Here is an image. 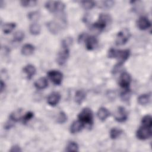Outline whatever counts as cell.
Returning <instances> with one entry per match:
<instances>
[{"label": "cell", "mask_w": 152, "mask_h": 152, "mask_svg": "<svg viewBox=\"0 0 152 152\" xmlns=\"http://www.w3.org/2000/svg\"><path fill=\"white\" fill-rule=\"evenodd\" d=\"M71 42V38H66L62 42V47L59 51L56 61L59 65H63L67 61L69 56V45Z\"/></svg>", "instance_id": "obj_1"}, {"label": "cell", "mask_w": 152, "mask_h": 152, "mask_svg": "<svg viewBox=\"0 0 152 152\" xmlns=\"http://www.w3.org/2000/svg\"><path fill=\"white\" fill-rule=\"evenodd\" d=\"M130 55V50L129 49L116 50L110 49L108 52V57L109 58H116L118 59L119 62L116 67L121 66L128 58Z\"/></svg>", "instance_id": "obj_2"}, {"label": "cell", "mask_w": 152, "mask_h": 152, "mask_svg": "<svg viewBox=\"0 0 152 152\" xmlns=\"http://www.w3.org/2000/svg\"><path fill=\"white\" fill-rule=\"evenodd\" d=\"M111 17L107 14H100L98 20L93 24V27L99 31L104 30L107 24L110 23Z\"/></svg>", "instance_id": "obj_3"}, {"label": "cell", "mask_w": 152, "mask_h": 152, "mask_svg": "<svg viewBox=\"0 0 152 152\" xmlns=\"http://www.w3.org/2000/svg\"><path fill=\"white\" fill-rule=\"evenodd\" d=\"M78 119L84 125L91 126L93 124V115L91 110L88 107L84 108L78 115Z\"/></svg>", "instance_id": "obj_4"}, {"label": "cell", "mask_w": 152, "mask_h": 152, "mask_svg": "<svg viewBox=\"0 0 152 152\" xmlns=\"http://www.w3.org/2000/svg\"><path fill=\"white\" fill-rule=\"evenodd\" d=\"M131 37V33L129 29L125 28L119 31L116 37L115 44L118 46H121L125 45L129 39Z\"/></svg>", "instance_id": "obj_5"}, {"label": "cell", "mask_w": 152, "mask_h": 152, "mask_svg": "<svg viewBox=\"0 0 152 152\" xmlns=\"http://www.w3.org/2000/svg\"><path fill=\"white\" fill-rule=\"evenodd\" d=\"M45 8L50 12H61L65 8V5L61 1H49L45 3Z\"/></svg>", "instance_id": "obj_6"}, {"label": "cell", "mask_w": 152, "mask_h": 152, "mask_svg": "<svg viewBox=\"0 0 152 152\" xmlns=\"http://www.w3.org/2000/svg\"><path fill=\"white\" fill-rule=\"evenodd\" d=\"M152 135L151 127L145 126L142 125L137 130L136 132V136L137 138L141 140H145L150 138Z\"/></svg>", "instance_id": "obj_7"}, {"label": "cell", "mask_w": 152, "mask_h": 152, "mask_svg": "<svg viewBox=\"0 0 152 152\" xmlns=\"http://www.w3.org/2000/svg\"><path fill=\"white\" fill-rule=\"evenodd\" d=\"M48 77L56 85H60L63 78L62 74L57 70L49 71L48 72Z\"/></svg>", "instance_id": "obj_8"}, {"label": "cell", "mask_w": 152, "mask_h": 152, "mask_svg": "<svg viewBox=\"0 0 152 152\" xmlns=\"http://www.w3.org/2000/svg\"><path fill=\"white\" fill-rule=\"evenodd\" d=\"M131 82V77L126 72H124L120 75L119 79V86L125 89H128L130 83Z\"/></svg>", "instance_id": "obj_9"}, {"label": "cell", "mask_w": 152, "mask_h": 152, "mask_svg": "<svg viewBox=\"0 0 152 152\" xmlns=\"http://www.w3.org/2000/svg\"><path fill=\"white\" fill-rule=\"evenodd\" d=\"M128 118L127 112L122 106H119L115 114V119L119 122H125Z\"/></svg>", "instance_id": "obj_10"}, {"label": "cell", "mask_w": 152, "mask_h": 152, "mask_svg": "<svg viewBox=\"0 0 152 152\" xmlns=\"http://www.w3.org/2000/svg\"><path fill=\"white\" fill-rule=\"evenodd\" d=\"M85 42L86 49L88 50H93L96 47L98 43L97 38L93 36H87L85 39Z\"/></svg>", "instance_id": "obj_11"}, {"label": "cell", "mask_w": 152, "mask_h": 152, "mask_svg": "<svg viewBox=\"0 0 152 152\" xmlns=\"http://www.w3.org/2000/svg\"><path fill=\"white\" fill-rule=\"evenodd\" d=\"M49 31L52 34H58L61 29V25L56 21H50L46 23Z\"/></svg>", "instance_id": "obj_12"}, {"label": "cell", "mask_w": 152, "mask_h": 152, "mask_svg": "<svg viewBox=\"0 0 152 152\" xmlns=\"http://www.w3.org/2000/svg\"><path fill=\"white\" fill-rule=\"evenodd\" d=\"M61 99V94L58 92L52 93L47 99L48 103L51 106H56Z\"/></svg>", "instance_id": "obj_13"}, {"label": "cell", "mask_w": 152, "mask_h": 152, "mask_svg": "<svg viewBox=\"0 0 152 152\" xmlns=\"http://www.w3.org/2000/svg\"><path fill=\"white\" fill-rule=\"evenodd\" d=\"M137 26L139 29L145 30L151 27V22L145 17H141L137 21Z\"/></svg>", "instance_id": "obj_14"}, {"label": "cell", "mask_w": 152, "mask_h": 152, "mask_svg": "<svg viewBox=\"0 0 152 152\" xmlns=\"http://www.w3.org/2000/svg\"><path fill=\"white\" fill-rule=\"evenodd\" d=\"M84 125H85L79 119L74 121L70 126L71 133L74 134L81 131V129L84 128Z\"/></svg>", "instance_id": "obj_15"}, {"label": "cell", "mask_w": 152, "mask_h": 152, "mask_svg": "<svg viewBox=\"0 0 152 152\" xmlns=\"http://www.w3.org/2000/svg\"><path fill=\"white\" fill-rule=\"evenodd\" d=\"M23 72L26 74L27 78L30 80L36 72V69L35 66L31 64H28L23 68Z\"/></svg>", "instance_id": "obj_16"}, {"label": "cell", "mask_w": 152, "mask_h": 152, "mask_svg": "<svg viewBox=\"0 0 152 152\" xmlns=\"http://www.w3.org/2000/svg\"><path fill=\"white\" fill-rule=\"evenodd\" d=\"M34 84L37 89L43 90L48 87V81L45 77H40L34 82Z\"/></svg>", "instance_id": "obj_17"}, {"label": "cell", "mask_w": 152, "mask_h": 152, "mask_svg": "<svg viewBox=\"0 0 152 152\" xmlns=\"http://www.w3.org/2000/svg\"><path fill=\"white\" fill-rule=\"evenodd\" d=\"M110 116V112L106 107H101L97 111V116L102 121H105Z\"/></svg>", "instance_id": "obj_18"}, {"label": "cell", "mask_w": 152, "mask_h": 152, "mask_svg": "<svg viewBox=\"0 0 152 152\" xmlns=\"http://www.w3.org/2000/svg\"><path fill=\"white\" fill-rule=\"evenodd\" d=\"M34 51V46L31 44H25L21 48V53L24 56H30Z\"/></svg>", "instance_id": "obj_19"}, {"label": "cell", "mask_w": 152, "mask_h": 152, "mask_svg": "<svg viewBox=\"0 0 152 152\" xmlns=\"http://www.w3.org/2000/svg\"><path fill=\"white\" fill-rule=\"evenodd\" d=\"M86 97V91L83 90H78L76 91L75 94V101L78 104H81Z\"/></svg>", "instance_id": "obj_20"}, {"label": "cell", "mask_w": 152, "mask_h": 152, "mask_svg": "<svg viewBox=\"0 0 152 152\" xmlns=\"http://www.w3.org/2000/svg\"><path fill=\"white\" fill-rule=\"evenodd\" d=\"M22 112L23 110L21 109H18L15 111L13 112L10 115V120L13 122H18L21 118H22Z\"/></svg>", "instance_id": "obj_21"}, {"label": "cell", "mask_w": 152, "mask_h": 152, "mask_svg": "<svg viewBox=\"0 0 152 152\" xmlns=\"http://www.w3.org/2000/svg\"><path fill=\"white\" fill-rule=\"evenodd\" d=\"M150 97H151L150 93L141 94L138 98V102L141 105H145L150 102Z\"/></svg>", "instance_id": "obj_22"}, {"label": "cell", "mask_w": 152, "mask_h": 152, "mask_svg": "<svg viewBox=\"0 0 152 152\" xmlns=\"http://www.w3.org/2000/svg\"><path fill=\"white\" fill-rule=\"evenodd\" d=\"M15 27L16 24L15 23H6L2 25V29L5 34H8L11 33Z\"/></svg>", "instance_id": "obj_23"}, {"label": "cell", "mask_w": 152, "mask_h": 152, "mask_svg": "<svg viewBox=\"0 0 152 152\" xmlns=\"http://www.w3.org/2000/svg\"><path fill=\"white\" fill-rule=\"evenodd\" d=\"M40 30H41V27H40V26L34 22L33 23H32L30 26V27H29V31H30V33L31 34H33V35H37L40 33Z\"/></svg>", "instance_id": "obj_24"}, {"label": "cell", "mask_w": 152, "mask_h": 152, "mask_svg": "<svg viewBox=\"0 0 152 152\" xmlns=\"http://www.w3.org/2000/svg\"><path fill=\"white\" fill-rule=\"evenodd\" d=\"M123 133V131L118 128H113L110 131V137L112 140H115L119 137Z\"/></svg>", "instance_id": "obj_25"}, {"label": "cell", "mask_w": 152, "mask_h": 152, "mask_svg": "<svg viewBox=\"0 0 152 152\" xmlns=\"http://www.w3.org/2000/svg\"><path fill=\"white\" fill-rule=\"evenodd\" d=\"M141 124L143 126L151 127L152 126V118L150 115L144 116L141 119Z\"/></svg>", "instance_id": "obj_26"}, {"label": "cell", "mask_w": 152, "mask_h": 152, "mask_svg": "<svg viewBox=\"0 0 152 152\" xmlns=\"http://www.w3.org/2000/svg\"><path fill=\"white\" fill-rule=\"evenodd\" d=\"M65 150L66 151H78V145L74 141H70L67 144Z\"/></svg>", "instance_id": "obj_27"}, {"label": "cell", "mask_w": 152, "mask_h": 152, "mask_svg": "<svg viewBox=\"0 0 152 152\" xmlns=\"http://www.w3.org/2000/svg\"><path fill=\"white\" fill-rule=\"evenodd\" d=\"M81 4L85 10H91L95 6L96 2L92 1H81Z\"/></svg>", "instance_id": "obj_28"}, {"label": "cell", "mask_w": 152, "mask_h": 152, "mask_svg": "<svg viewBox=\"0 0 152 152\" xmlns=\"http://www.w3.org/2000/svg\"><path fill=\"white\" fill-rule=\"evenodd\" d=\"M24 38V33L21 30H18L16 31L13 36V39L14 42H21Z\"/></svg>", "instance_id": "obj_29"}, {"label": "cell", "mask_w": 152, "mask_h": 152, "mask_svg": "<svg viewBox=\"0 0 152 152\" xmlns=\"http://www.w3.org/2000/svg\"><path fill=\"white\" fill-rule=\"evenodd\" d=\"M66 121H67V116L66 114L64 112L61 111L57 118V122L59 124H64Z\"/></svg>", "instance_id": "obj_30"}, {"label": "cell", "mask_w": 152, "mask_h": 152, "mask_svg": "<svg viewBox=\"0 0 152 152\" xmlns=\"http://www.w3.org/2000/svg\"><path fill=\"white\" fill-rule=\"evenodd\" d=\"M34 116V113L31 112V111H29V112H27L23 117H22V120H23V122L25 124H26L27 122H28L30 120H31L33 117Z\"/></svg>", "instance_id": "obj_31"}, {"label": "cell", "mask_w": 152, "mask_h": 152, "mask_svg": "<svg viewBox=\"0 0 152 152\" xmlns=\"http://www.w3.org/2000/svg\"><path fill=\"white\" fill-rule=\"evenodd\" d=\"M39 13L37 11H33L28 14V18L30 20L36 21L39 18Z\"/></svg>", "instance_id": "obj_32"}, {"label": "cell", "mask_w": 152, "mask_h": 152, "mask_svg": "<svg viewBox=\"0 0 152 152\" xmlns=\"http://www.w3.org/2000/svg\"><path fill=\"white\" fill-rule=\"evenodd\" d=\"M130 95H131V92L130 90L129 89H125V91H124L121 94V97L122 100L124 101H127L129 99L130 97Z\"/></svg>", "instance_id": "obj_33"}, {"label": "cell", "mask_w": 152, "mask_h": 152, "mask_svg": "<svg viewBox=\"0 0 152 152\" xmlns=\"http://www.w3.org/2000/svg\"><path fill=\"white\" fill-rule=\"evenodd\" d=\"M36 1H20V4L22 6L24 7H33L36 4Z\"/></svg>", "instance_id": "obj_34"}, {"label": "cell", "mask_w": 152, "mask_h": 152, "mask_svg": "<svg viewBox=\"0 0 152 152\" xmlns=\"http://www.w3.org/2000/svg\"><path fill=\"white\" fill-rule=\"evenodd\" d=\"M102 5H100L102 7L104 8H110L112 6H113L115 2L112 1H103L102 2Z\"/></svg>", "instance_id": "obj_35"}, {"label": "cell", "mask_w": 152, "mask_h": 152, "mask_svg": "<svg viewBox=\"0 0 152 152\" xmlns=\"http://www.w3.org/2000/svg\"><path fill=\"white\" fill-rule=\"evenodd\" d=\"M10 151L12 152H18V151H21V149L20 147L18 145H15L11 147V149L10 150Z\"/></svg>", "instance_id": "obj_36"}, {"label": "cell", "mask_w": 152, "mask_h": 152, "mask_svg": "<svg viewBox=\"0 0 152 152\" xmlns=\"http://www.w3.org/2000/svg\"><path fill=\"white\" fill-rule=\"evenodd\" d=\"M5 83H4L3 80H1V92L2 93V91H4V90L5 89Z\"/></svg>", "instance_id": "obj_37"}]
</instances>
